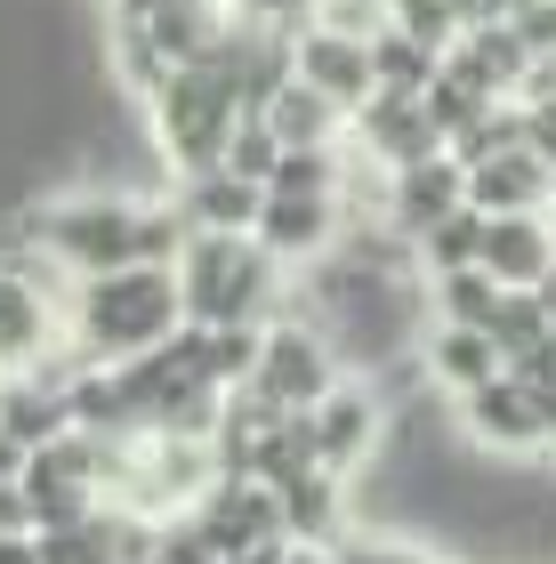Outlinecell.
<instances>
[{
	"instance_id": "1",
	"label": "cell",
	"mask_w": 556,
	"mask_h": 564,
	"mask_svg": "<svg viewBox=\"0 0 556 564\" xmlns=\"http://www.w3.org/2000/svg\"><path fill=\"white\" fill-rule=\"evenodd\" d=\"M186 330V282L162 259H130L65 291V339L81 364H130Z\"/></svg>"
},
{
	"instance_id": "2",
	"label": "cell",
	"mask_w": 556,
	"mask_h": 564,
	"mask_svg": "<svg viewBox=\"0 0 556 564\" xmlns=\"http://www.w3.org/2000/svg\"><path fill=\"white\" fill-rule=\"evenodd\" d=\"M242 113H250V106H242V89L226 82L210 57L170 65V73H162V89L145 97V130H154V145H162L170 186H178V177L218 170V162H226V145H235V130H242Z\"/></svg>"
},
{
	"instance_id": "3",
	"label": "cell",
	"mask_w": 556,
	"mask_h": 564,
	"mask_svg": "<svg viewBox=\"0 0 556 564\" xmlns=\"http://www.w3.org/2000/svg\"><path fill=\"white\" fill-rule=\"evenodd\" d=\"M138 226H145V194H121V186H81V194H57L24 218L33 250L57 274L89 282V274H113L138 259Z\"/></svg>"
},
{
	"instance_id": "4",
	"label": "cell",
	"mask_w": 556,
	"mask_h": 564,
	"mask_svg": "<svg viewBox=\"0 0 556 564\" xmlns=\"http://www.w3.org/2000/svg\"><path fill=\"white\" fill-rule=\"evenodd\" d=\"M178 282H186V323H274L283 299V259L259 235H186L178 250Z\"/></svg>"
},
{
	"instance_id": "5",
	"label": "cell",
	"mask_w": 556,
	"mask_h": 564,
	"mask_svg": "<svg viewBox=\"0 0 556 564\" xmlns=\"http://www.w3.org/2000/svg\"><path fill=\"white\" fill-rule=\"evenodd\" d=\"M339 339L307 315H283L266 323V347H259V371H250V395H266L274 412H315L323 395L339 388Z\"/></svg>"
},
{
	"instance_id": "6",
	"label": "cell",
	"mask_w": 556,
	"mask_h": 564,
	"mask_svg": "<svg viewBox=\"0 0 556 564\" xmlns=\"http://www.w3.org/2000/svg\"><path fill=\"white\" fill-rule=\"evenodd\" d=\"M460 435L500 459H541L556 444V388H533L524 371H500L476 395H460Z\"/></svg>"
},
{
	"instance_id": "7",
	"label": "cell",
	"mask_w": 556,
	"mask_h": 564,
	"mask_svg": "<svg viewBox=\"0 0 556 564\" xmlns=\"http://www.w3.org/2000/svg\"><path fill=\"white\" fill-rule=\"evenodd\" d=\"M41 250L33 235H24V250H9L0 259V371H41L65 339V299L57 291H41Z\"/></svg>"
},
{
	"instance_id": "8",
	"label": "cell",
	"mask_w": 556,
	"mask_h": 564,
	"mask_svg": "<svg viewBox=\"0 0 556 564\" xmlns=\"http://www.w3.org/2000/svg\"><path fill=\"white\" fill-rule=\"evenodd\" d=\"M307 420H315V452H323V468L347 476V484H356L371 459H379V444H388V403H379L371 379H339V388L323 395Z\"/></svg>"
},
{
	"instance_id": "9",
	"label": "cell",
	"mask_w": 556,
	"mask_h": 564,
	"mask_svg": "<svg viewBox=\"0 0 556 564\" xmlns=\"http://www.w3.org/2000/svg\"><path fill=\"white\" fill-rule=\"evenodd\" d=\"M339 202H347V194H291V186H266V210H259V226H250V235H259L283 267L331 259L339 235H347Z\"/></svg>"
},
{
	"instance_id": "10",
	"label": "cell",
	"mask_w": 556,
	"mask_h": 564,
	"mask_svg": "<svg viewBox=\"0 0 556 564\" xmlns=\"http://www.w3.org/2000/svg\"><path fill=\"white\" fill-rule=\"evenodd\" d=\"M194 517L210 524L218 549H250V541L291 532V524H283V492H274L266 476H235V468H218V484L194 500Z\"/></svg>"
},
{
	"instance_id": "11",
	"label": "cell",
	"mask_w": 556,
	"mask_h": 564,
	"mask_svg": "<svg viewBox=\"0 0 556 564\" xmlns=\"http://www.w3.org/2000/svg\"><path fill=\"white\" fill-rule=\"evenodd\" d=\"M468 202V162L460 153H427V162H403V170H388V218H395V235L403 242H419L427 226H436L444 210H460Z\"/></svg>"
},
{
	"instance_id": "12",
	"label": "cell",
	"mask_w": 556,
	"mask_h": 564,
	"mask_svg": "<svg viewBox=\"0 0 556 564\" xmlns=\"http://www.w3.org/2000/svg\"><path fill=\"white\" fill-rule=\"evenodd\" d=\"M291 57H298V82H315L323 97H339L347 113H356V106H371V89H379L371 41H356V33H331V24H307V33L291 41Z\"/></svg>"
},
{
	"instance_id": "13",
	"label": "cell",
	"mask_w": 556,
	"mask_h": 564,
	"mask_svg": "<svg viewBox=\"0 0 556 564\" xmlns=\"http://www.w3.org/2000/svg\"><path fill=\"white\" fill-rule=\"evenodd\" d=\"M468 202L484 218H516V210H548L556 202V162L533 145H509L492 162H468Z\"/></svg>"
},
{
	"instance_id": "14",
	"label": "cell",
	"mask_w": 556,
	"mask_h": 564,
	"mask_svg": "<svg viewBox=\"0 0 556 564\" xmlns=\"http://www.w3.org/2000/svg\"><path fill=\"white\" fill-rule=\"evenodd\" d=\"M419 371L436 379V388H451V395H476L484 379L509 371V355H500V339H492V330H476V323H427Z\"/></svg>"
},
{
	"instance_id": "15",
	"label": "cell",
	"mask_w": 556,
	"mask_h": 564,
	"mask_svg": "<svg viewBox=\"0 0 556 564\" xmlns=\"http://www.w3.org/2000/svg\"><path fill=\"white\" fill-rule=\"evenodd\" d=\"M484 267L509 291H541V274L556 267V210H516L484 226Z\"/></svg>"
},
{
	"instance_id": "16",
	"label": "cell",
	"mask_w": 556,
	"mask_h": 564,
	"mask_svg": "<svg viewBox=\"0 0 556 564\" xmlns=\"http://www.w3.org/2000/svg\"><path fill=\"white\" fill-rule=\"evenodd\" d=\"M178 202H186V218L201 226V235H250L266 210V186H250V177L235 170H201V177H178Z\"/></svg>"
},
{
	"instance_id": "17",
	"label": "cell",
	"mask_w": 556,
	"mask_h": 564,
	"mask_svg": "<svg viewBox=\"0 0 556 564\" xmlns=\"http://www.w3.org/2000/svg\"><path fill=\"white\" fill-rule=\"evenodd\" d=\"M259 113L274 121V138H283V145H347V121H356L339 97H323L315 82H298V73L266 97Z\"/></svg>"
},
{
	"instance_id": "18",
	"label": "cell",
	"mask_w": 556,
	"mask_h": 564,
	"mask_svg": "<svg viewBox=\"0 0 556 564\" xmlns=\"http://www.w3.org/2000/svg\"><path fill=\"white\" fill-rule=\"evenodd\" d=\"M500 299H509V282H500L484 259H476V267H451V274H427V306H436V323H476V330H492Z\"/></svg>"
},
{
	"instance_id": "19",
	"label": "cell",
	"mask_w": 556,
	"mask_h": 564,
	"mask_svg": "<svg viewBox=\"0 0 556 564\" xmlns=\"http://www.w3.org/2000/svg\"><path fill=\"white\" fill-rule=\"evenodd\" d=\"M283 524H291V541H339L347 532V476L315 468V476L283 484Z\"/></svg>"
},
{
	"instance_id": "20",
	"label": "cell",
	"mask_w": 556,
	"mask_h": 564,
	"mask_svg": "<svg viewBox=\"0 0 556 564\" xmlns=\"http://www.w3.org/2000/svg\"><path fill=\"white\" fill-rule=\"evenodd\" d=\"M484 210H476V202H460V210H444L436 226H427V235L412 242V259H419V274H451V267H476L484 259Z\"/></svg>"
},
{
	"instance_id": "21",
	"label": "cell",
	"mask_w": 556,
	"mask_h": 564,
	"mask_svg": "<svg viewBox=\"0 0 556 564\" xmlns=\"http://www.w3.org/2000/svg\"><path fill=\"white\" fill-rule=\"evenodd\" d=\"M371 65H379V89H427L444 57L427 41H412L403 24H379V33H371Z\"/></svg>"
},
{
	"instance_id": "22",
	"label": "cell",
	"mask_w": 556,
	"mask_h": 564,
	"mask_svg": "<svg viewBox=\"0 0 556 564\" xmlns=\"http://www.w3.org/2000/svg\"><path fill=\"white\" fill-rule=\"evenodd\" d=\"M548 330H556V315H548L541 291H509V299H500V315H492V339H500V355H509V364H516L524 347H541Z\"/></svg>"
},
{
	"instance_id": "23",
	"label": "cell",
	"mask_w": 556,
	"mask_h": 564,
	"mask_svg": "<svg viewBox=\"0 0 556 564\" xmlns=\"http://www.w3.org/2000/svg\"><path fill=\"white\" fill-rule=\"evenodd\" d=\"M274 162H283V138H274V121H266V113H242L235 145H226V170H235V177H250V186H266V177H274Z\"/></svg>"
},
{
	"instance_id": "24",
	"label": "cell",
	"mask_w": 556,
	"mask_h": 564,
	"mask_svg": "<svg viewBox=\"0 0 556 564\" xmlns=\"http://www.w3.org/2000/svg\"><path fill=\"white\" fill-rule=\"evenodd\" d=\"M154 564H226V549L210 541V524L194 517H162V549H154Z\"/></svg>"
},
{
	"instance_id": "25",
	"label": "cell",
	"mask_w": 556,
	"mask_h": 564,
	"mask_svg": "<svg viewBox=\"0 0 556 564\" xmlns=\"http://www.w3.org/2000/svg\"><path fill=\"white\" fill-rule=\"evenodd\" d=\"M339 564H451V556H427V549H403V541H371V532H339Z\"/></svg>"
},
{
	"instance_id": "26",
	"label": "cell",
	"mask_w": 556,
	"mask_h": 564,
	"mask_svg": "<svg viewBox=\"0 0 556 564\" xmlns=\"http://www.w3.org/2000/svg\"><path fill=\"white\" fill-rule=\"evenodd\" d=\"M315 24H331V33H356V41H371L379 24H388V0H315Z\"/></svg>"
},
{
	"instance_id": "27",
	"label": "cell",
	"mask_w": 556,
	"mask_h": 564,
	"mask_svg": "<svg viewBox=\"0 0 556 564\" xmlns=\"http://www.w3.org/2000/svg\"><path fill=\"white\" fill-rule=\"evenodd\" d=\"M509 24L533 57H556V0H524V9H509Z\"/></svg>"
},
{
	"instance_id": "28",
	"label": "cell",
	"mask_w": 556,
	"mask_h": 564,
	"mask_svg": "<svg viewBox=\"0 0 556 564\" xmlns=\"http://www.w3.org/2000/svg\"><path fill=\"white\" fill-rule=\"evenodd\" d=\"M524 145L556 162V97H533V106H524Z\"/></svg>"
},
{
	"instance_id": "29",
	"label": "cell",
	"mask_w": 556,
	"mask_h": 564,
	"mask_svg": "<svg viewBox=\"0 0 556 564\" xmlns=\"http://www.w3.org/2000/svg\"><path fill=\"white\" fill-rule=\"evenodd\" d=\"M509 371H524V379H533V388H556V330H548L541 347H524V355H516Z\"/></svg>"
},
{
	"instance_id": "30",
	"label": "cell",
	"mask_w": 556,
	"mask_h": 564,
	"mask_svg": "<svg viewBox=\"0 0 556 564\" xmlns=\"http://www.w3.org/2000/svg\"><path fill=\"white\" fill-rule=\"evenodd\" d=\"M291 556V532H274V541H250V549H226V564H283Z\"/></svg>"
},
{
	"instance_id": "31",
	"label": "cell",
	"mask_w": 556,
	"mask_h": 564,
	"mask_svg": "<svg viewBox=\"0 0 556 564\" xmlns=\"http://www.w3.org/2000/svg\"><path fill=\"white\" fill-rule=\"evenodd\" d=\"M0 564H41V541L33 532H0Z\"/></svg>"
},
{
	"instance_id": "32",
	"label": "cell",
	"mask_w": 556,
	"mask_h": 564,
	"mask_svg": "<svg viewBox=\"0 0 556 564\" xmlns=\"http://www.w3.org/2000/svg\"><path fill=\"white\" fill-rule=\"evenodd\" d=\"M283 564H339V541H291Z\"/></svg>"
},
{
	"instance_id": "33",
	"label": "cell",
	"mask_w": 556,
	"mask_h": 564,
	"mask_svg": "<svg viewBox=\"0 0 556 564\" xmlns=\"http://www.w3.org/2000/svg\"><path fill=\"white\" fill-rule=\"evenodd\" d=\"M476 9H484V17H509V9H524V0H476Z\"/></svg>"
},
{
	"instance_id": "34",
	"label": "cell",
	"mask_w": 556,
	"mask_h": 564,
	"mask_svg": "<svg viewBox=\"0 0 556 564\" xmlns=\"http://www.w3.org/2000/svg\"><path fill=\"white\" fill-rule=\"evenodd\" d=\"M541 299H548V315H556V267H548V274H541Z\"/></svg>"
}]
</instances>
